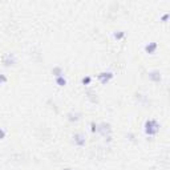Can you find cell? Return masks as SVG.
<instances>
[{
	"instance_id": "8",
	"label": "cell",
	"mask_w": 170,
	"mask_h": 170,
	"mask_svg": "<svg viewBox=\"0 0 170 170\" xmlns=\"http://www.w3.org/2000/svg\"><path fill=\"white\" fill-rule=\"evenodd\" d=\"M67 117H68V121L76 122V121H78V120L83 117V114L80 113V112H69V113L67 114Z\"/></svg>"
},
{
	"instance_id": "10",
	"label": "cell",
	"mask_w": 170,
	"mask_h": 170,
	"mask_svg": "<svg viewBox=\"0 0 170 170\" xmlns=\"http://www.w3.org/2000/svg\"><path fill=\"white\" fill-rule=\"evenodd\" d=\"M54 81H56V84L59 85V87H65V85H67V78L64 76L56 77V78H54Z\"/></svg>"
},
{
	"instance_id": "17",
	"label": "cell",
	"mask_w": 170,
	"mask_h": 170,
	"mask_svg": "<svg viewBox=\"0 0 170 170\" xmlns=\"http://www.w3.org/2000/svg\"><path fill=\"white\" fill-rule=\"evenodd\" d=\"M126 137H129V139H133V138H134V134H132V133H129V134H128V136H126Z\"/></svg>"
},
{
	"instance_id": "14",
	"label": "cell",
	"mask_w": 170,
	"mask_h": 170,
	"mask_svg": "<svg viewBox=\"0 0 170 170\" xmlns=\"http://www.w3.org/2000/svg\"><path fill=\"white\" fill-rule=\"evenodd\" d=\"M91 130H92V133H97V129H98V124H96L94 121H92L91 122Z\"/></svg>"
},
{
	"instance_id": "18",
	"label": "cell",
	"mask_w": 170,
	"mask_h": 170,
	"mask_svg": "<svg viewBox=\"0 0 170 170\" xmlns=\"http://www.w3.org/2000/svg\"><path fill=\"white\" fill-rule=\"evenodd\" d=\"M64 170H73V169H71V168H65V169H64Z\"/></svg>"
},
{
	"instance_id": "3",
	"label": "cell",
	"mask_w": 170,
	"mask_h": 170,
	"mask_svg": "<svg viewBox=\"0 0 170 170\" xmlns=\"http://www.w3.org/2000/svg\"><path fill=\"white\" fill-rule=\"evenodd\" d=\"M97 133H100L102 137L111 136V134H112V126H111V124H108V122H101V124H98Z\"/></svg>"
},
{
	"instance_id": "1",
	"label": "cell",
	"mask_w": 170,
	"mask_h": 170,
	"mask_svg": "<svg viewBox=\"0 0 170 170\" xmlns=\"http://www.w3.org/2000/svg\"><path fill=\"white\" fill-rule=\"evenodd\" d=\"M144 132L149 137L157 136V133L159 132V124H158L157 120H154V118L146 120L145 124H144Z\"/></svg>"
},
{
	"instance_id": "12",
	"label": "cell",
	"mask_w": 170,
	"mask_h": 170,
	"mask_svg": "<svg viewBox=\"0 0 170 170\" xmlns=\"http://www.w3.org/2000/svg\"><path fill=\"white\" fill-rule=\"evenodd\" d=\"M91 83H92V77L91 76H85V77L81 78V84L83 85H91Z\"/></svg>"
},
{
	"instance_id": "4",
	"label": "cell",
	"mask_w": 170,
	"mask_h": 170,
	"mask_svg": "<svg viewBox=\"0 0 170 170\" xmlns=\"http://www.w3.org/2000/svg\"><path fill=\"white\" fill-rule=\"evenodd\" d=\"M85 142H87V137H85V134L83 132H77L73 134V144L76 145V146L81 148L85 145Z\"/></svg>"
},
{
	"instance_id": "16",
	"label": "cell",
	"mask_w": 170,
	"mask_h": 170,
	"mask_svg": "<svg viewBox=\"0 0 170 170\" xmlns=\"http://www.w3.org/2000/svg\"><path fill=\"white\" fill-rule=\"evenodd\" d=\"M168 19H169V13H165L163 16L161 17V21H162V23H166V21H168Z\"/></svg>"
},
{
	"instance_id": "11",
	"label": "cell",
	"mask_w": 170,
	"mask_h": 170,
	"mask_svg": "<svg viewBox=\"0 0 170 170\" xmlns=\"http://www.w3.org/2000/svg\"><path fill=\"white\" fill-rule=\"evenodd\" d=\"M124 36H125V32H124V31H116V32L113 33V37L117 39V40L124 39Z\"/></svg>"
},
{
	"instance_id": "5",
	"label": "cell",
	"mask_w": 170,
	"mask_h": 170,
	"mask_svg": "<svg viewBox=\"0 0 170 170\" xmlns=\"http://www.w3.org/2000/svg\"><path fill=\"white\" fill-rule=\"evenodd\" d=\"M114 77V73L111 72V71H106V72H101V73H98L97 74V78H98V81L101 83L102 85L105 84H108L111 80Z\"/></svg>"
},
{
	"instance_id": "9",
	"label": "cell",
	"mask_w": 170,
	"mask_h": 170,
	"mask_svg": "<svg viewBox=\"0 0 170 170\" xmlns=\"http://www.w3.org/2000/svg\"><path fill=\"white\" fill-rule=\"evenodd\" d=\"M52 74L54 76V78L60 77V76H64V69H63V67H60V65L53 67V68H52Z\"/></svg>"
},
{
	"instance_id": "6",
	"label": "cell",
	"mask_w": 170,
	"mask_h": 170,
	"mask_svg": "<svg viewBox=\"0 0 170 170\" xmlns=\"http://www.w3.org/2000/svg\"><path fill=\"white\" fill-rule=\"evenodd\" d=\"M148 77L153 83H159L162 80V74H161V72H159L158 69H153V71H150L148 73Z\"/></svg>"
},
{
	"instance_id": "2",
	"label": "cell",
	"mask_w": 170,
	"mask_h": 170,
	"mask_svg": "<svg viewBox=\"0 0 170 170\" xmlns=\"http://www.w3.org/2000/svg\"><path fill=\"white\" fill-rule=\"evenodd\" d=\"M2 63L4 67H15L17 64V57L15 53H6L2 57Z\"/></svg>"
},
{
	"instance_id": "15",
	"label": "cell",
	"mask_w": 170,
	"mask_h": 170,
	"mask_svg": "<svg viewBox=\"0 0 170 170\" xmlns=\"http://www.w3.org/2000/svg\"><path fill=\"white\" fill-rule=\"evenodd\" d=\"M7 137V130L4 128H0V139H4Z\"/></svg>"
},
{
	"instance_id": "13",
	"label": "cell",
	"mask_w": 170,
	"mask_h": 170,
	"mask_svg": "<svg viewBox=\"0 0 170 170\" xmlns=\"http://www.w3.org/2000/svg\"><path fill=\"white\" fill-rule=\"evenodd\" d=\"M8 81V77L6 76L4 73H0V85H3V84H6Z\"/></svg>"
},
{
	"instance_id": "7",
	"label": "cell",
	"mask_w": 170,
	"mask_h": 170,
	"mask_svg": "<svg viewBox=\"0 0 170 170\" xmlns=\"http://www.w3.org/2000/svg\"><path fill=\"white\" fill-rule=\"evenodd\" d=\"M157 48H158V44H157L156 41H150V43H148L144 47L145 52H146V53H149V54H153V53H156Z\"/></svg>"
}]
</instances>
